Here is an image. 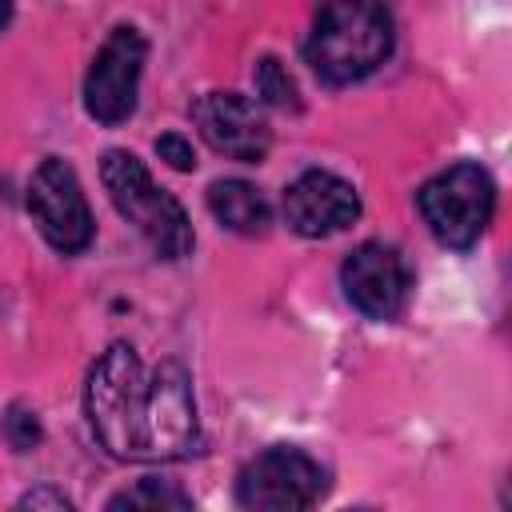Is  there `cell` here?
I'll list each match as a JSON object with an SVG mask.
<instances>
[{
	"label": "cell",
	"mask_w": 512,
	"mask_h": 512,
	"mask_svg": "<svg viewBox=\"0 0 512 512\" xmlns=\"http://www.w3.org/2000/svg\"><path fill=\"white\" fill-rule=\"evenodd\" d=\"M4 440L16 448V452H28V448H36L40 444V420H36V412H28V408H8V416H4Z\"/></svg>",
	"instance_id": "14"
},
{
	"label": "cell",
	"mask_w": 512,
	"mask_h": 512,
	"mask_svg": "<svg viewBox=\"0 0 512 512\" xmlns=\"http://www.w3.org/2000/svg\"><path fill=\"white\" fill-rule=\"evenodd\" d=\"M420 212L448 248H472L496 212V184L480 164H452L420 188Z\"/></svg>",
	"instance_id": "4"
},
{
	"label": "cell",
	"mask_w": 512,
	"mask_h": 512,
	"mask_svg": "<svg viewBox=\"0 0 512 512\" xmlns=\"http://www.w3.org/2000/svg\"><path fill=\"white\" fill-rule=\"evenodd\" d=\"M156 152H160V160H168L176 172H188V168H196V156H192V144L184 140V136H176V132H168V136H160L156 140Z\"/></svg>",
	"instance_id": "15"
},
{
	"label": "cell",
	"mask_w": 512,
	"mask_h": 512,
	"mask_svg": "<svg viewBox=\"0 0 512 512\" xmlns=\"http://www.w3.org/2000/svg\"><path fill=\"white\" fill-rule=\"evenodd\" d=\"M108 508H192V496L180 492L168 480H136L132 488H124L120 496L108 500Z\"/></svg>",
	"instance_id": "12"
},
{
	"label": "cell",
	"mask_w": 512,
	"mask_h": 512,
	"mask_svg": "<svg viewBox=\"0 0 512 512\" xmlns=\"http://www.w3.org/2000/svg\"><path fill=\"white\" fill-rule=\"evenodd\" d=\"M396 28L384 0H324L304 56L328 84H352L376 72L392 52Z\"/></svg>",
	"instance_id": "2"
},
{
	"label": "cell",
	"mask_w": 512,
	"mask_h": 512,
	"mask_svg": "<svg viewBox=\"0 0 512 512\" xmlns=\"http://www.w3.org/2000/svg\"><path fill=\"white\" fill-rule=\"evenodd\" d=\"M20 508H68V496L40 488V492H28V496L20 500Z\"/></svg>",
	"instance_id": "16"
},
{
	"label": "cell",
	"mask_w": 512,
	"mask_h": 512,
	"mask_svg": "<svg viewBox=\"0 0 512 512\" xmlns=\"http://www.w3.org/2000/svg\"><path fill=\"white\" fill-rule=\"evenodd\" d=\"M96 440L116 460H180L200 444L188 372L172 360L144 368L132 344H112L84 388Z\"/></svg>",
	"instance_id": "1"
},
{
	"label": "cell",
	"mask_w": 512,
	"mask_h": 512,
	"mask_svg": "<svg viewBox=\"0 0 512 512\" xmlns=\"http://www.w3.org/2000/svg\"><path fill=\"white\" fill-rule=\"evenodd\" d=\"M100 180L116 204V212L152 244L156 256L164 260H180L192 252L196 236H192V224L180 208V200L164 188H156V180L148 176V168L132 156V152H104L100 160Z\"/></svg>",
	"instance_id": "3"
},
{
	"label": "cell",
	"mask_w": 512,
	"mask_h": 512,
	"mask_svg": "<svg viewBox=\"0 0 512 512\" xmlns=\"http://www.w3.org/2000/svg\"><path fill=\"white\" fill-rule=\"evenodd\" d=\"M252 76H256V92H260L268 104H276V108H300L296 84H292V76L284 72V64H280L276 56H264Z\"/></svg>",
	"instance_id": "13"
},
{
	"label": "cell",
	"mask_w": 512,
	"mask_h": 512,
	"mask_svg": "<svg viewBox=\"0 0 512 512\" xmlns=\"http://www.w3.org/2000/svg\"><path fill=\"white\" fill-rule=\"evenodd\" d=\"M360 216V196L332 172H304L284 188V220L300 236H332Z\"/></svg>",
	"instance_id": "10"
},
{
	"label": "cell",
	"mask_w": 512,
	"mask_h": 512,
	"mask_svg": "<svg viewBox=\"0 0 512 512\" xmlns=\"http://www.w3.org/2000/svg\"><path fill=\"white\" fill-rule=\"evenodd\" d=\"M324 468L300 448H268L244 464L236 480V500L252 512H296L324 496Z\"/></svg>",
	"instance_id": "5"
},
{
	"label": "cell",
	"mask_w": 512,
	"mask_h": 512,
	"mask_svg": "<svg viewBox=\"0 0 512 512\" xmlns=\"http://www.w3.org/2000/svg\"><path fill=\"white\" fill-rule=\"evenodd\" d=\"M8 12H12V4H8V0H0V28L8 24Z\"/></svg>",
	"instance_id": "17"
},
{
	"label": "cell",
	"mask_w": 512,
	"mask_h": 512,
	"mask_svg": "<svg viewBox=\"0 0 512 512\" xmlns=\"http://www.w3.org/2000/svg\"><path fill=\"white\" fill-rule=\"evenodd\" d=\"M208 208H212V216L224 224V228H232V232H240V236H256V232H264L268 228V200L248 184V180H216L212 188H208Z\"/></svg>",
	"instance_id": "11"
},
{
	"label": "cell",
	"mask_w": 512,
	"mask_h": 512,
	"mask_svg": "<svg viewBox=\"0 0 512 512\" xmlns=\"http://www.w3.org/2000/svg\"><path fill=\"white\" fill-rule=\"evenodd\" d=\"M340 284L348 292V300L372 316V320H392L404 304H408V288H412V268L408 260L380 240H368L360 248H352V256L340 268Z\"/></svg>",
	"instance_id": "8"
},
{
	"label": "cell",
	"mask_w": 512,
	"mask_h": 512,
	"mask_svg": "<svg viewBox=\"0 0 512 512\" xmlns=\"http://www.w3.org/2000/svg\"><path fill=\"white\" fill-rule=\"evenodd\" d=\"M28 212L36 220V228L44 232V240L60 252H80L92 244V212L84 200V188L76 180V172L48 156L32 180H28Z\"/></svg>",
	"instance_id": "6"
},
{
	"label": "cell",
	"mask_w": 512,
	"mask_h": 512,
	"mask_svg": "<svg viewBox=\"0 0 512 512\" xmlns=\"http://www.w3.org/2000/svg\"><path fill=\"white\" fill-rule=\"evenodd\" d=\"M192 120H196V128L204 132V140L216 152H224L232 160H244V164H260L268 144H272L264 112L240 92H208V96H200L196 108H192Z\"/></svg>",
	"instance_id": "9"
},
{
	"label": "cell",
	"mask_w": 512,
	"mask_h": 512,
	"mask_svg": "<svg viewBox=\"0 0 512 512\" xmlns=\"http://www.w3.org/2000/svg\"><path fill=\"white\" fill-rule=\"evenodd\" d=\"M144 56H148V44L128 24L104 40V48L96 52L88 80H84V108L92 120L120 124L136 112V84H140Z\"/></svg>",
	"instance_id": "7"
}]
</instances>
